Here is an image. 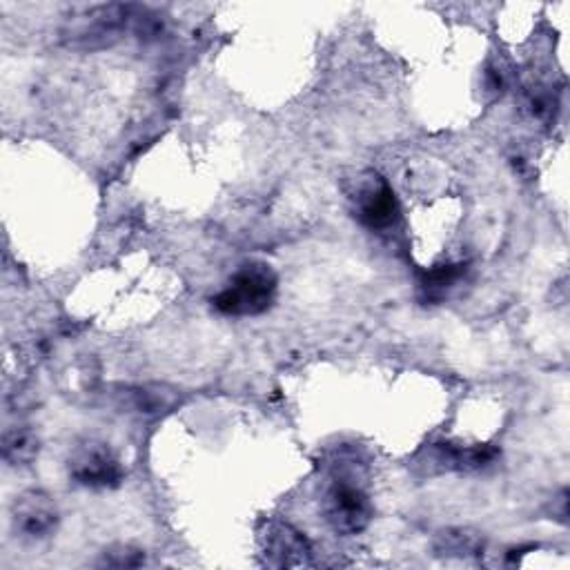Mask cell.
I'll return each mask as SVG.
<instances>
[{"label": "cell", "mask_w": 570, "mask_h": 570, "mask_svg": "<svg viewBox=\"0 0 570 570\" xmlns=\"http://www.w3.org/2000/svg\"><path fill=\"white\" fill-rule=\"evenodd\" d=\"M11 521L20 537L40 541L53 534L58 525V510L47 492L27 490L20 497H16L11 508Z\"/></svg>", "instance_id": "277c9868"}, {"label": "cell", "mask_w": 570, "mask_h": 570, "mask_svg": "<svg viewBox=\"0 0 570 570\" xmlns=\"http://www.w3.org/2000/svg\"><path fill=\"white\" fill-rule=\"evenodd\" d=\"M494 456H497V448L492 445H476V448H461L450 443L436 445V461L454 470H474L490 463Z\"/></svg>", "instance_id": "52a82bcc"}, {"label": "cell", "mask_w": 570, "mask_h": 570, "mask_svg": "<svg viewBox=\"0 0 570 570\" xmlns=\"http://www.w3.org/2000/svg\"><path fill=\"white\" fill-rule=\"evenodd\" d=\"M323 517L338 534H356L372 519L370 497L350 481H334L323 497Z\"/></svg>", "instance_id": "7a4b0ae2"}, {"label": "cell", "mask_w": 570, "mask_h": 570, "mask_svg": "<svg viewBox=\"0 0 570 570\" xmlns=\"http://www.w3.org/2000/svg\"><path fill=\"white\" fill-rule=\"evenodd\" d=\"M265 554L272 566L278 568H294V566H309L312 563V548L309 541L292 528L289 523H269L267 532L263 534Z\"/></svg>", "instance_id": "5b68a950"}, {"label": "cell", "mask_w": 570, "mask_h": 570, "mask_svg": "<svg viewBox=\"0 0 570 570\" xmlns=\"http://www.w3.org/2000/svg\"><path fill=\"white\" fill-rule=\"evenodd\" d=\"M145 561L142 552L131 550V548H118L114 552H105V566H116V568H134Z\"/></svg>", "instance_id": "8fae6325"}, {"label": "cell", "mask_w": 570, "mask_h": 570, "mask_svg": "<svg viewBox=\"0 0 570 570\" xmlns=\"http://www.w3.org/2000/svg\"><path fill=\"white\" fill-rule=\"evenodd\" d=\"M69 476L85 488H116L122 481V465L107 443L87 441L71 452Z\"/></svg>", "instance_id": "3957f363"}, {"label": "cell", "mask_w": 570, "mask_h": 570, "mask_svg": "<svg viewBox=\"0 0 570 570\" xmlns=\"http://www.w3.org/2000/svg\"><path fill=\"white\" fill-rule=\"evenodd\" d=\"M38 454V436L27 425H16L2 436V459L9 465H27Z\"/></svg>", "instance_id": "ba28073f"}, {"label": "cell", "mask_w": 570, "mask_h": 570, "mask_svg": "<svg viewBox=\"0 0 570 570\" xmlns=\"http://www.w3.org/2000/svg\"><path fill=\"white\" fill-rule=\"evenodd\" d=\"M479 539L468 530H450L441 534V550L443 552H474Z\"/></svg>", "instance_id": "30bf717a"}, {"label": "cell", "mask_w": 570, "mask_h": 570, "mask_svg": "<svg viewBox=\"0 0 570 570\" xmlns=\"http://www.w3.org/2000/svg\"><path fill=\"white\" fill-rule=\"evenodd\" d=\"M463 272H465V265H463V263L439 265V267L430 269V272L423 276L421 287L425 289V294H428L430 298H436V296H441L448 287H452V283H456Z\"/></svg>", "instance_id": "9c48e42d"}, {"label": "cell", "mask_w": 570, "mask_h": 570, "mask_svg": "<svg viewBox=\"0 0 570 570\" xmlns=\"http://www.w3.org/2000/svg\"><path fill=\"white\" fill-rule=\"evenodd\" d=\"M278 276L276 272L261 261L245 263L214 296V307L229 316H254L265 312L276 296Z\"/></svg>", "instance_id": "6da1fadb"}, {"label": "cell", "mask_w": 570, "mask_h": 570, "mask_svg": "<svg viewBox=\"0 0 570 570\" xmlns=\"http://www.w3.org/2000/svg\"><path fill=\"white\" fill-rule=\"evenodd\" d=\"M358 218L372 229H387L399 218V203L385 180H376L358 194Z\"/></svg>", "instance_id": "8992f818"}]
</instances>
